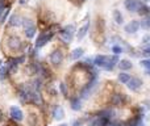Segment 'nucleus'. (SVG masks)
Listing matches in <instances>:
<instances>
[{
	"label": "nucleus",
	"instance_id": "obj_22",
	"mask_svg": "<svg viewBox=\"0 0 150 126\" xmlns=\"http://www.w3.org/2000/svg\"><path fill=\"white\" fill-rule=\"evenodd\" d=\"M7 72H8V68H7V67H4V66H0V79H4V77L5 76H7Z\"/></svg>",
	"mask_w": 150,
	"mask_h": 126
},
{
	"label": "nucleus",
	"instance_id": "obj_18",
	"mask_svg": "<svg viewBox=\"0 0 150 126\" xmlns=\"http://www.w3.org/2000/svg\"><path fill=\"white\" fill-rule=\"evenodd\" d=\"M113 17H115V21H116L117 24H122V16H121V13H120V11H115Z\"/></svg>",
	"mask_w": 150,
	"mask_h": 126
},
{
	"label": "nucleus",
	"instance_id": "obj_7",
	"mask_svg": "<svg viewBox=\"0 0 150 126\" xmlns=\"http://www.w3.org/2000/svg\"><path fill=\"white\" fill-rule=\"evenodd\" d=\"M127 83H128V88L132 91H137L138 88L141 87V84H142V82H141L138 77H130Z\"/></svg>",
	"mask_w": 150,
	"mask_h": 126
},
{
	"label": "nucleus",
	"instance_id": "obj_24",
	"mask_svg": "<svg viewBox=\"0 0 150 126\" xmlns=\"http://www.w3.org/2000/svg\"><path fill=\"white\" fill-rule=\"evenodd\" d=\"M141 66L145 67L146 70H150V59H142L141 61Z\"/></svg>",
	"mask_w": 150,
	"mask_h": 126
},
{
	"label": "nucleus",
	"instance_id": "obj_17",
	"mask_svg": "<svg viewBox=\"0 0 150 126\" xmlns=\"http://www.w3.org/2000/svg\"><path fill=\"white\" fill-rule=\"evenodd\" d=\"M129 79H130V76H129V74H127V72H121V74H119V80L121 83H127Z\"/></svg>",
	"mask_w": 150,
	"mask_h": 126
},
{
	"label": "nucleus",
	"instance_id": "obj_21",
	"mask_svg": "<svg viewBox=\"0 0 150 126\" xmlns=\"http://www.w3.org/2000/svg\"><path fill=\"white\" fill-rule=\"evenodd\" d=\"M73 105H71V108L74 109V111H79L80 109V101L78 100V99H75V100H73Z\"/></svg>",
	"mask_w": 150,
	"mask_h": 126
},
{
	"label": "nucleus",
	"instance_id": "obj_10",
	"mask_svg": "<svg viewBox=\"0 0 150 126\" xmlns=\"http://www.w3.org/2000/svg\"><path fill=\"white\" fill-rule=\"evenodd\" d=\"M109 58L105 57V55H98V57H95V59H93V63L96 64V66H100V67H104L108 62Z\"/></svg>",
	"mask_w": 150,
	"mask_h": 126
},
{
	"label": "nucleus",
	"instance_id": "obj_11",
	"mask_svg": "<svg viewBox=\"0 0 150 126\" xmlns=\"http://www.w3.org/2000/svg\"><path fill=\"white\" fill-rule=\"evenodd\" d=\"M88 29H90V23H86L84 25H83L82 28L79 29V32H78V39H82L83 37H84L86 34H87Z\"/></svg>",
	"mask_w": 150,
	"mask_h": 126
},
{
	"label": "nucleus",
	"instance_id": "obj_34",
	"mask_svg": "<svg viewBox=\"0 0 150 126\" xmlns=\"http://www.w3.org/2000/svg\"><path fill=\"white\" fill-rule=\"evenodd\" d=\"M0 120H1V112H0Z\"/></svg>",
	"mask_w": 150,
	"mask_h": 126
},
{
	"label": "nucleus",
	"instance_id": "obj_23",
	"mask_svg": "<svg viewBox=\"0 0 150 126\" xmlns=\"http://www.w3.org/2000/svg\"><path fill=\"white\" fill-rule=\"evenodd\" d=\"M112 53H115V55L121 54V53H122V47H120V46H113V47H112Z\"/></svg>",
	"mask_w": 150,
	"mask_h": 126
},
{
	"label": "nucleus",
	"instance_id": "obj_29",
	"mask_svg": "<svg viewBox=\"0 0 150 126\" xmlns=\"http://www.w3.org/2000/svg\"><path fill=\"white\" fill-rule=\"evenodd\" d=\"M149 41H150V36H145V37L142 38V42H144V44H148Z\"/></svg>",
	"mask_w": 150,
	"mask_h": 126
},
{
	"label": "nucleus",
	"instance_id": "obj_9",
	"mask_svg": "<svg viewBox=\"0 0 150 126\" xmlns=\"http://www.w3.org/2000/svg\"><path fill=\"white\" fill-rule=\"evenodd\" d=\"M11 117H12L15 121H21V120L24 118V114L18 108L13 106V108H11Z\"/></svg>",
	"mask_w": 150,
	"mask_h": 126
},
{
	"label": "nucleus",
	"instance_id": "obj_28",
	"mask_svg": "<svg viewBox=\"0 0 150 126\" xmlns=\"http://www.w3.org/2000/svg\"><path fill=\"white\" fill-rule=\"evenodd\" d=\"M144 55H146V57H150V46H146L145 49H144Z\"/></svg>",
	"mask_w": 150,
	"mask_h": 126
},
{
	"label": "nucleus",
	"instance_id": "obj_16",
	"mask_svg": "<svg viewBox=\"0 0 150 126\" xmlns=\"http://www.w3.org/2000/svg\"><path fill=\"white\" fill-rule=\"evenodd\" d=\"M82 55H83V49H75L73 51V54H71V58L73 59H79Z\"/></svg>",
	"mask_w": 150,
	"mask_h": 126
},
{
	"label": "nucleus",
	"instance_id": "obj_15",
	"mask_svg": "<svg viewBox=\"0 0 150 126\" xmlns=\"http://www.w3.org/2000/svg\"><path fill=\"white\" fill-rule=\"evenodd\" d=\"M122 100H124V96L120 95V93H116V95H113V97H112V104H115V105H120Z\"/></svg>",
	"mask_w": 150,
	"mask_h": 126
},
{
	"label": "nucleus",
	"instance_id": "obj_3",
	"mask_svg": "<svg viewBox=\"0 0 150 126\" xmlns=\"http://www.w3.org/2000/svg\"><path fill=\"white\" fill-rule=\"evenodd\" d=\"M53 34H54V32H49V33H42L41 36L37 38V42H36V47H42L45 46V45L47 44V42L52 39Z\"/></svg>",
	"mask_w": 150,
	"mask_h": 126
},
{
	"label": "nucleus",
	"instance_id": "obj_37",
	"mask_svg": "<svg viewBox=\"0 0 150 126\" xmlns=\"http://www.w3.org/2000/svg\"><path fill=\"white\" fill-rule=\"evenodd\" d=\"M0 66H1V61H0Z\"/></svg>",
	"mask_w": 150,
	"mask_h": 126
},
{
	"label": "nucleus",
	"instance_id": "obj_2",
	"mask_svg": "<svg viewBox=\"0 0 150 126\" xmlns=\"http://www.w3.org/2000/svg\"><path fill=\"white\" fill-rule=\"evenodd\" d=\"M21 24L24 25L25 36L28 37V38H33L34 34H36V26H34V24L32 23L30 20H28V18H25L24 21H21Z\"/></svg>",
	"mask_w": 150,
	"mask_h": 126
},
{
	"label": "nucleus",
	"instance_id": "obj_20",
	"mask_svg": "<svg viewBox=\"0 0 150 126\" xmlns=\"http://www.w3.org/2000/svg\"><path fill=\"white\" fill-rule=\"evenodd\" d=\"M140 26H142V29H150V16L146 18H144L142 23L140 24Z\"/></svg>",
	"mask_w": 150,
	"mask_h": 126
},
{
	"label": "nucleus",
	"instance_id": "obj_25",
	"mask_svg": "<svg viewBox=\"0 0 150 126\" xmlns=\"http://www.w3.org/2000/svg\"><path fill=\"white\" fill-rule=\"evenodd\" d=\"M40 87H41V82L40 80H34V83H33V88L36 91H38L40 89Z\"/></svg>",
	"mask_w": 150,
	"mask_h": 126
},
{
	"label": "nucleus",
	"instance_id": "obj_35",
	"mask_svg": "<svg viewBox=\"0 0 150 126\" xmlns=\"http://www.w3.org/2000/svg\"><path fill=\"white\" fill-rule=\"evenodd\" d=\"M144 1H146V3H148V1H150V0H144Z\"/></svg>",
	"mask_w": 150,
	"mask_h": 126
},
{
	"label": "nucleus",
	"instance_id": "obj_36",
	"mask_svg": "<svg viewBox=\"0 0 150 126\" xmlns=\"http://www.w3.org/2000/svg\"><path fill=\"white\" fill-rule=\"evenodd\" d=\"M61 126H67V125H61Z\"/></svg>",
	"mask_w": 150,
	"mask_h": 126
},
{
	"label": "nucleus",
	"instance_id": "obj_4",
	"mask_svg": "<svg viewBox=\"0 0 150 126\" xmlns=\"http://www.w3.org/2000/svg\"><path fill=\"white\" fill-rule=\"evenodd\" d=\"M63 61V53L61 50H55L50 54V62H52L54 66H59Z\"/></svg>",
	"mask_w": 150,
	"mask_h": 126
},
{
	"label": "nucleus",
	"instance_id": "obj_30",
	"mask_svg": "<svg viewBox=\"0 0 150 126\" xmlns=\"http://www.w3.org/2000/svg\"><path fill=\"white\" fill-rule=\"evenodd\" d=\"M7 15H8V9H4V15H3V17H1V20L4 21L5 18H7Z\"/></svg>",
	"mask_w": 150,
	"mask_h": 126
},
{
	"label": "nucleus",
	"instance_id": "obj_8",
	"mask_svg": "<svg viewBox=\"0 0 150 126\" xmlns=\"http://www.w3.org/2000/svg\"><path fill=\"white\" fill-rule=\"evenodd\" d=\"M138 28H140V23L138 21H130L128 25H125V32L127 33H136V32L138 30Z\"/></svg>",
	"mask_w": 150,
	"mask_h": 126
},
{
	"label": "nucleus",
	"instance_id": "obj_19",
	"mask_svg": "<svg viewBox=\"0 0 150 126\" xmlns=\"http://www.w3.org/2000/svg\"><path fill=\"white\" fill-rule=\"evenodd\" d=\"M140 15H148V13L150 12V8H148L146 5H142L141 4L140 5V8H138V11H137Z\"/></svg>",
	"mask_w": 150,
	"mask_h": 126
},
{
	"label": "nucleus",
	"instance_id": "obj_27",
	"mask_svg": "<svg viewBox=\"0 0 150 126\" xmlns=\"http://www.w3.org/2000/svg\"><path fill=\"white\" fill-rule=\"evenodd\" d=\"M29 124L36 125V117H34V114H30V117H29Z\"/></svg>",
	"mask_w": 150,
	"mask_h": 126
},
{
	"label": "nucleus",
	"instance_id": "obj_31",
	"mask_svg": "<svg viewBox=\"0 0 150 126\" xmlns=\"http://www.w3.org/2000/svg\"><path fill=\"white\" fill-rule=\"evenodd\" d=\"M1 12H3V5L0 4V15H1Z\"/></svg>",
	"mask_w": 150,
	"mask_h": 126
},
{
	"label": "nucleus",
	"instance_id": "obj_26",
	"mask_svg": "<svg viewBox=\"0 0 150 126\" xmlns=\"http://www.w3.org/2000/svg\"><path fill=\"white\" fill-rule=\"evenodd\" d=\"M61 91H62L63 95H67V88H66L65 83H62V84H61Z\"/></svg>",
	"mask_w": 150,
	"mask_h": 126
},
{
	"label": "nucleus",
	"instance_id": "obj_33",
	"mask_svg": "<svg viewBox=\"0 0 150 126\" xmlns=\"http://www.w3.org/2000/svg\"><path fill=\"white\" fill-rule=\"evenodd\" d=\"M148 75H150V70H148Z\"/></svg>",
	"mask_w": 150,
	"mask_h": 126
},
{
	"label": "nucleus",
	"instance_id": "obj_13",
	"mask_svg": "<svg viewBox=\"0 0 150 126\" xmlns=\"http://www.w3.org/2000/svg\"><path fill=\"white\" fill-rule=\"evenodd\" d=\"M9 25L11 26H18L21 25V18L17 15H12L9 17Z\"/></svg>",
	"mask_w": 150,
	"mask_h": 126
},
{
	"label": "nucleus",
	"instance_id": "obj_12",
	"mask_svg": "<svg viewBox=\"0 0 150 126\" xmlns=\"http://www.w3.org/2000/svg\"><path fill=\"white\" fill-rule=\"evenodd\" d=\"M63 114H65V112H63V109L61 108V106H55L54 111H53V116H54L55 120L63 118Z\"/></svg>",
	"mask_w": 150,
	"mask_h": 126
},
{
	"label": "nucleus",
	"instance_id": "obj_1",
	"mask_svg": "<svg viewBox=\"0 0 150 126\" xmlns=\"http://www.w3.org/2000/svg\"><path fill=\"white\" fill-rule=\"evenodd\" d=\"M74 32H75L74 25H69V26H66V28L59 33V38H61V41L65 42V44H70L71 39H73Z\"/></svg>",
	"mask_w": 150,
	"mask_h": 126
},
{
	"label": "nucleus",
	"instance_id": "obj_32",
	"mask_svg": "<svg viewBox=\"0 0 150 126\" xmlns=\"http://www.w3.org/2000/svg\"><path fill=\"white\" fill-rule=\"evenodd\" d=\"M74 125H75V126H80V124H78V122H75Z\"/></svg>",
	"mask_w": 150,
	"mask_h": 126
},
{
	"label": "nucleus",
	"instance_id": "obj_5",
	"mask_svg": "<svg viewBox=\"0 0 150 126\" xmlns=\"http://www.w3.org/2000/svg\"><path fill=\"white\" fill-rule=\"evenodd\" d=\"M21 39L18 38V37L16 36H11L9 38H8V46H9V49L12 50H18L21 47Z\"/></svg>",
	"mask_w": 150,
	"mask_h": 126
},
{
	"label": "nucleus",
	"instance_id": "obj_6",
	"mask_svg": "<svg viewBox=\"0 0 150 126\" xmlns=\"http://www.w3.org/2000/svg\"><path fill=\"white\" fill-rule=\"evenodd\" d=\"M141 3L138 0H125V8L129 12H137Z\"/></svg>",
	"mask_w": 150,
	"mask_h": 126
},
{
	"label": "nucleus",
	"instance_id": "obj_14",
	"mask_svg": "<svg viewBox=\"0 0 150 126\" xmlns=\"http://www.w3.org/2000/svg\"><path fill=\"white\" fill-rule=\"evenodd\" d=\"M119 66L122 71H128V70L132 68V62L128 59H124V61H121V62H119Z\"/></svg>",
	"mask_w": 150,
	"mask_h": 126
}]
</instances>
